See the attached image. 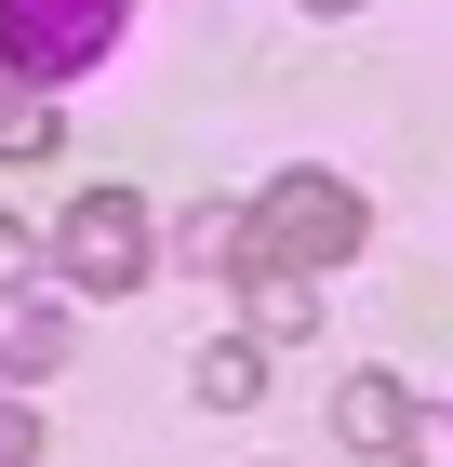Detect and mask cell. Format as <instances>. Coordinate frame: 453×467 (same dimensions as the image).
I'll return each mask as SVG.
<instances>
[{
	"instance_id": "obj_1",
	"label": "cell",
	"mask_w": 453,
	"mask_h": 467,
	"mask_svg": "<svg viewBox=\"0 0 453 467\" xmlns=\"http://www.w3.org/2000/svg\"><path fill=\"white\" fill-rule=\"evenodd\" d=\"M241 227H253V254H267V267H307V281H320V267H347V254L374 241V201H360L347 174H280Z\"/></svg>"
},
{
	"instance_id": "obj_7",
	"label": "cell",
	"mask_w": 453,
	"mask_h": 467,
	"mask_svg": "<svg viewBox=\"0 0 453 467\" xmlns=\"http://www.w3.org/2000/svg\"><path fill=\"white\" fill-rule=\"evenodd\" d=\"M253 388H267V348H253V334H227V348H201V400H213V414H241Z\"/></svg>"
},
{
	"instance_id": "obj_12",
	"label": "cell",
	"mask_w": 453,
	"mask_h": 467,
	"mask_svg": "<svg viewBox=\"0 0 453 467\" xmlns=\"http://www.w3.org/2000/svg\"><path fill=\"white\" fill-rule=\"evenodd\" d=\"M307 14H360V0H307Z\"/></svg>"
},
{
	"instance_id": "obj_9",
	"label": "cell",
	"mask_w": 453,
	"mask_h": 467,
	"mask_svg": "<svg viewBox=\"0 0 453 467\" xmlns=\"http://www.w3.org/2000/svg\"><path fill=\"white\" fill-rule=\"evenodd\" d=\"M40 147H54V108H40V94H14V80H0V161H40Z\"/></svg>"
},
{
	"instance_id": "obj_10",
	"label": "cell",
	"mask_w": 453,
	"mask_h": 467,
	"mask_svg": "<svg viewBox=\"0 0 453 467\" xmlns=\"http://www.w3.org/2000/svg\"><path fill=\"white\" fill-rule=\"evenodd\" d=\"M40 454V414H14V400H0V467H27Z\"/></svg>"
},
{
	"instance_id": "obj_8",
	"label": "cell",
	"mask_w": 453,
	"mask_h": 467,
	"mask_svg": "<svg viewBox=\"0 0 453 467\" xmlns=\"http://www.w3.org/2000/svg\"><path fill=\"white\" fill-rule=\"evenodd\" d=\"M174 254H187V281H201V267H241L253 227H241V214H187V227H174Z\"/></svg>"
},
{
	"instance_id": "obj_6",
	"label": "cell",
	"mask_w": 453,
	"mask_h": 467,
	"mask_svg": "<svg viewBox=\"0 0 453 467\" xmlns=\"http://www.w3.org/2000/svg\"><path fill=\"white\" fill-rule=\"evenodd\" d=\"M334 441L347 454H414V388L400 374H347L334 388Z\"/></svg>"
},
{
	"instance_id": "obj_3",
	"label": "cell",
	"mask_w": 453,
	"mask_h": 467,
	"mask_svg": "<svg viewBox=\"0 0 453 467\" xmlns=\"http://www.w3.org/2000/svg\"><path fill=\"white\" fill-rule=\"evenodd\" d=\"M120 14L134 0H0V67L14 80H80L120 40Z\"/></svg>"
},
{
	"instance_id": "obj_11",
	"label": "cell",
	"mask_w": 453,
	"mask_h": 467,
	"mask_svg": "<svg viewBox=\"0 0 453 467\" xmlns=\"http://www.w3.org/2000/svg\"><path fill=\"white\" fill-rule=\"evenodd\" d=\"M14 267H27V241H14V214H0V281H14Z\"/></svg>"
},
{
	"instance_id": "obj_5",
	"label": "cell",
	"mask_w": 453,
	"mask_h": 467,
	"mask_svg": "<svg viewBox=\"0 0 453 467\" xmlns=\"http://www.w3.org/2000/svg\"><path fill=\"white\" fill-rule=\"evenodd\" d=\"M80 348V321L54 307V294H27V281H0V374L27 388V374H54V360Z\"/></svg>"
},
{
	"instance_id": "obj_2",
	"label": "cell",
	"mask_w": 453,
	"mask_h": 467,
	"mask_svg": "<svg viewBox=\"0 0 453 467\" xmlns=\"http://www.w3.org/2000/svg\"><path fill=\"white\" fill-rule=\"evenodd\" d=\"M147 254H160V241H147V201H134V187H80L67 214H54V267H67L80 294H134Z\"/></svg>"
},
{
	"instance_id": "obj_4",
	"label": "cell",
	"mask_w": 453,
	"mask_h": 467,
	"mask_svg": "<svg viewBox=\"0 0 453 467\" xmlns=\"http://www.w3.org/2000/svg\"><path fill=\"white\" fill-rule=\"evenodd\" d=\"M241 334H253V348H307V334H320V281L241 254Z\"/></svg>"
}]
</instances>
